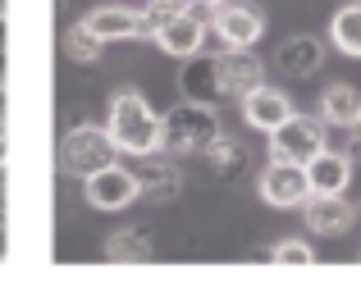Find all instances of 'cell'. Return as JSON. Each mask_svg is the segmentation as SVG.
Listing matches in <instances>:
<instances>
[{
  "label": "cell",
  "instance_id": "1",
  "mask_svg": "<svg viewBox=\"0 0 361 292\" xmlns=\"http://www.w3.org/2000/svg\"><path fill=\"white\" fill-rule=\"evenodd\" d=\"M110 137L128 155H156L165 146V119L137 96V91H119L110 101Z\"/></svg>",
  "mask_w": 361,
  "mask_h": 292
},
{
  "label": "cell",
  "instance_id": "2",
  "mask_svg": "<svg viewBox=\"0 0 361 292\" xmlns=\"http://www.w3.org/2000/svg\"><path fill=\"white\" fill-rule=\"evenodd\" d=\"M215 137H220V119L202 101H183L165 115V146L178 151V155H206L215 146Z\"/></svg>",
  "mask_w": 361,
  "mask_h": 292
},
{
  "label": "cell",
  "instance_id": "3",
  "mask_svg": "<svg viewBox=\"0 0 361 292\" xmlns=\"http://www.w3.org/2000/svg\"><path fill=\"white\" fill-rule=\"evenodd\" d=\"M60 160L73 178H92L101 169L119 165V142L110 137V128H73L60 146Z\"/></svg>",
  "mask_w": 361,
  "mask_h": 292
},
{
  "label": "cell",
  "instance_id": "4",
  "mask_svg": "<svg viewBox=\"0 0 361 292\" xmlns=\"http://www.w3.org/2000/svg\"><path fill=\"white\" fill-rule=\"evenodd\" d=\"M316 151H325V119L288 115V119H283V124L270 133V155H274V160H293V165H307Z\"/></svg>",
  "mask_w": 361,
  "mask_h": 292
},
{
  "label": "cell",
  "instance_id": "5",
  "mask_svg": "<svg viewBox=\"0 0 361 292\" xmlns=\"http://www.w3.org/2000/svg\"><path fill=\"white\" fill-rule=\"evenodd\" d=\"M261 201L279 205V210H298L311 201V178L307 165H293V160H270V169L261 174Z\"/></svg>",
  "mask_w": 361,
  "mask_h": 292
},
{
  "label": "cell",
  "instance_id": "6",
  "mask_svg": "<svg viewBox=\"0 0 361 292\" xmlns=\"http://www.w3.org/2000/svg\"><path fill=\"white\" fill-rule=\"evenodd\" d=\"M82 192H87V205H97V210H123V205H133L142 196V174L110 165L101 174L82 178Z\"/></svg>",
  "mask_w": 361,
  "mask_h": 292
},
{
  "label": "cell",
  "instance_id": "7",
  "mask_svg": "<svg viewBox=\"0 0 361 292\" xmlns=\"http://www.w3.org/2000/svg\"><path fill=\"white\" fill-rule=\"evenodd\" d=\"M211 32L224 51H252L265 32V18L256 14L252 5H215V18H211Z\"/></svg>",
  "mask_w": 361,
  "mask_h": 292
},
{
  "label": "cell",
  "instance_id": "8",
  "mask_svg": "<svg viewBox=\"0 0 361 292\" xmlns=\"http://www.w3.org/2000/svg\"><path fill=\"white\" fill-rule=\"evenodd\" d=\"M206 37H211V27L202 23V18H192L188 9H178V14H169L165 23H160L156 42L165 55H174V60H188V55H197L206 46Z\"/></svg>",
  "mask_w": 361,
  "mask_h": 292
},
{
  "label": "cell",
  "instance_id": "9",
  "mask_svg": "<svg viewBox=\"0 0 361 292\" xmlns=\"http://www.w3.org/2000/svg\"><path fill=\"white\" fill-rule=\"evenodd\" d=\"M178 91H183V101L215 106V101L224 96V87H220V60H206L202 51L188 55L183 69H178Z\"/></svg>",
  "mask_w": 361,
  "mask_h": 292
},
{
  "label": "cell",
  "instance_id": "10",
  "mask_svg": "<svg viewBox=\"0 0 361 292\" xmlns=\"http://www.w3.org/2000/svg\"><path fill=\"white\" fill-rule=\"evenodd\" d=\"M293 115V101L283 96V91H274V87H256V91H247L243 96V119L252 128H261V133H274V128L283 124V119Z\"/></svg>",
  "mask_w": 361,
  "mask_h": 292
},
{
  "label": "cell",
  "instance_id": "11",
  "mask_svg": "<svg viewBox=\"0 0 361 292\" xmlns=\"http://www.w3.org/2000/svg\"><path fill=\"white\" fill-rule=\"evenodd\" d=\"M357 220V210L343 201V192H311L307 201V224L316 233H325V238H334V233H348Z\"/></svg>",
  "mask_w": 361,
  "mask_h": 292
},
{
  "label": "cell",
  "instance_id": "12",
  "mask_svg": "<svg viewBox=\"0 0 361 292\" xmlns=\"http://www.w3.org/2000/svg\"><path fill=\"white\" fill-rule=\"evenodd\" d=\"M320 60H325V46H320L316 37H307V32L279 42V51H274V69L288 73V78H311V73L320 69Z\"/></svg>",
  "mask_w": 361,
  "mask_h": 292
},
{
  "label": "cell",
  "instance_id": "13",
  "mask_svg": "<svg viewBox=\"0 0 361 292\" xmlns=\"http://www.w3.org/2000/svg\"><path fill=\"white\" fill-rule=\"evenodd\" d=\"M307 178H311V192H343L353 183V155H343L334 146L316 151L307 160Z\"/></svg>",
  "mask_w": 361,
  "mask_h": 292
},
{
  "label": "cell",
  "instance_id": "14",
  "mask_svg": "<svg viewBox=\"0 0 361 292\" xmlns=\"http://www.w3.org/2000/svg\"><path fill=\"white\" fill-rule=\"evenodd\" d=\"M82 23H87L101 42H123V37H142L147 14H133V9H119V5H101V9H92Z\"/></svg>",
  "mask_w": 361,
  "mask_h": 292
},
{
  "label": "cell",
  "instance_id": "15",
  "mask_svg": "<svg viewBox=\"0 0 361 292\" xmlns=\"http://www.w3.org/2000/svg\"><path fill=\"white\" fill-rule=\"evenodd\" d=\"M220 87L224 96H247V91L261 87V64L247 51H220Z\"/></svg>",
  "mask_w": 361,
  "mask_h": 292
},
{
  "label": "cell",
  "instance_id": "16",
  "mask_svg": "<svg viewBox=\"0 0 361 292\" xmlns=\"http://www.w3.org/2000/svg\"><path fill=\"white\" fill-rule=\"evenodd\" d=\"M320 119H325V128H357V119H361V91L348 87V82L325 87V96H320Z\"/></svg>",
  "mask_w": 361,
  "mask_h": 292
},
{
  "label": "cell",
  "instance_id": "17",
  "mask_svg": "<svg viewBox=\"0 0 361 292\" xmlns=\"http://www.w3.org/2000/svg\"><path fill=\"white\" fill-rule=\"evenodd\" d=\"M151 251H156V242H151L147 229H119L115 238L106 242V256L115 260V265H137V260H151Z\"/></svg>",
  "mask_w": 361,
  "mask_h": 292
},
{
  "label": "cell",
  "instance_id": "18",
  "mask_svg": "<svg viewBox=\"0 0 361 292\" xmlns=\"http://www.w3.org/2000/svg\"><path fill=\"white\" fill-rule=\"evenodd\" d=\"M329 37H334V46L343 55H357L361 60V0L343 5L334 18H329Z\"/></svg>",
  "mask_w": 361,
  "mask_h": 292
},
{
  "label": "cell",
  "instance_id": "19",
  "mask_svg": "<svg viewBox=\"0 0 361 292\" xmlns=\"http://www.w3.org/2000/svg\"><path fill=\"white\" fill-rule=\"evenodd\" d=\"M101 51H106V42H101V37L92 32L87 23H73L69 32H64V55H69V60H78V64H97V60H101Z\"/></svg>",
  "mask_w": 361,
  "mask_h": 292
},
{
  "label": "cell",
  "instance_id": "20",
  "mask_svg": "<svg viewBox=\"0 0 361 292\" xmlns=\"http://www.w3.org/2000/svg\"><path fill=\"white\" fill-rule=\"evenodd\" d=\"M206 155H211V165H215V174H220V178H238L243 169H247V151L233 142L229 133L215 137V146L206 151Z\"/></svg>",
  "mask_w": 361,
  "mask_h": 292
},
{
  "label": "cell",
  "instance_id": "21",
  "mask_svg": "<svg viewBox=\"0 0 361 292\" xmlns=\"http://www.w3.org/2000/svg\"><path fill=\"white\" fill-rule=\"evenodd\" d=\"M142 196H147V201H174L178 196V169L156 165L151 174H142Z\"/></svg>",
  "mask_w": 361,
  "mask_h": 292
},
{
  "label": "cell",
  "instance_id": "22",
  "mask_svg": "<svg viewBox=\"0 0 361 292\" xmlns=\"http://www.w3.org/2000/svg\"><path fill=\"white\" fill-rule=\"evenodd\" d=\"M270 260H274V265H311L316 256H311V247H307V242H298V238H283L279 247L270 251Z\"/></svg>",
  "mask_w": 361,
  "mask_h": 292
},
{
  "label": "cell",
  "instance_id": "23",
  "mask_svg": "<svg viewBox=\"0 0 361 292\" xmlns=\"http://www.w3.org/2000/svg\"><path fill=\"white\" fill-rule=\"evenodd\" d=\"M151 9H156V14H178V9H188V0H151Z\"/></svg>",
  "mask_w": 361,
  "mask_h": 292
},
{
  "label": "cell",
  "instance_id": "24",
  "mask_svg": "<svg viewBox=\"0 0 361 292\" xmlns=\"http://www.w3.org/2000/svg\"><path fill=\"white\" fill-rule=\"evenodd\" d=\"M9 46V23H5V14H0V51Z\"/></svg>",
  "mask_w": 361,
  "mask_h": 292
},
{
  "label": "cell",
  "instance_id": "25",
  "mask_svg": "<svg viewBox=\"0 0 361 292\" xmlns=\"http://www.w3.org/2000/svg\"><path fill=\"white\" fill-rule=\"evenodd\" d=\"M5 106L9 101H5V82H0V128H5Z\"/></svg>",
  "mask_w": 361,
  "mask_h": 292
},
{
  "label": "cell",
  "instance_id": "26",
  "mask_svg": "<svg viewBox=\"0 0 361 292\" xmlns=\"http://www.w3.org/2000/svg\"><path fill=\"white\" fill-rule=\"evenodd\" d=\"M5 151H9V142H5V128H0V169H5Z\"/></svg>",
  "mask_w": 361,
  "mask_h": 292
},
{
  "label": "cell",
  "instance_id": "27",
  "mask_svg": "<svg viewBox=\"0 0 361 292\" xmlns=\"http://www.w3.org/2000/svg\"><path fill=\"white\" fill-rule=\"evenodd\" d=\"M5 73H9V60H5V51H0V82H5Z\"/></svg>",
  "mask_w": 361,
  "mask_h": 292
},
{
  "label": "cell",
  "instance_id": "28",
  "mask_svg": "<svg viewBox=\"0 0 361 292\" xmlns=\"http://www.w3.org/2000/svg\"><path fill=\"white\" fill-rule=\"evenodd\" d=\"M353 142H357L353 151H361V119H357V128H353Z\"/></svg>",
  "mask_w": 361,
  "mask_h": 292
},
{
  "label": "cell",
  "instance_id": "29",
  "mask_svg": "<svg viewBox=\"0 0 361 292\" xmlns=\"http://www.w3.org/2000/svg\"><path fill=\"white\" fill-rule=\"evenodd\" d=\"M197 5H211L215 9V5H224V0H197Z\"/></svg>",
  "mask_w": 361,
  "mask_h": 292
}]
</instances>
